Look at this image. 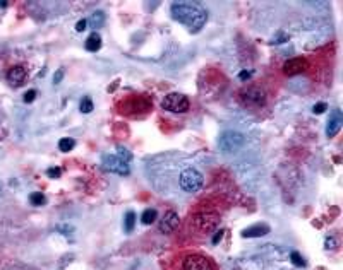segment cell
I'll use <instances>...</instances> for the list:
<instances>
[{
  "instance_id": "cell-1",
  "label": "cell",
  "mask_w": 343,
  "mask_h": 270,
  "mask_svg": "<svg viewBox=\"0 0 343 270\" xmlns=\"http://www.w3.org/2000/svg\"><path fill=\"white\" fill-rule=\"evenodd\" d=\"M172 15L175 21L182 22L191 33H198L206 24V10L194 2H173Z\"/></svg>"
},
{
  "instance_id": "cell-2",
  "label": "cell",
  "mask_w": 343,
  "mask_h": 270,
  "mask_svg": "<svg viewBox=\"0 0 343 270\" xmlns=\"http://www.w3.org/2000/svg\"><path fill=\"white\" fill-rule=\"evenodd\" d=\"M204 185V176L196 168H186L179 175V187L186 194H198Z\"/></svg>"
},
{
  "instance_id": "cell-3",
  "label": "cell",
  "mask_w": 343,
  "mask_h": 270,
  "mask_svg": "<svg viewBox=\"0 0 343 270\" xmlns=\"http://www.w3.org/2000/svg\"><path fill=\"white\" fill-rule=\"evenodd\" d=\"M151 111V101L144 96H130L120 103V113L127 117H141Z\"/></svg>"
},
{
  "instance_id": "cell-4",
  "label": "cell",
  "mask_w": 343,
  "mask_h": 270,
  "mask_svg": "<svg viewBox=\"0 0 343 270\" xmlns=\"http://www.w3.org/2000/svg\"><path fill=\"white\" fill-rule=\"evenodd\" d=\"M245 144V137L240 132H233V130H229V132H223L218 138V147L223 152H235Z\"/></svg>"
},
{
  "instance_id": "cell-5",
  "label": "cell",
  "mask_w": 343,
  "mask_h": 270,
  "mask_svg": "<svg viewBox=\"0 0 343 270\" xmlns=\"http://www.w3.org/2000/svg\"><path fill=\"white\" fill-rule=\"evenodd\" d=\"M161 106H163V110L172 111V113H186L191 106V101H189L187 96L180 94V92H170L163 98Z\"/></svg>"
},
{
  "instance_id": "cell-6",
  "label": "cell",
  "mask_w": 343,
  "mask_h": 270,
  "mask_svg": "<svg viewBox=\"0 0 343 270\" xmlns=\"http://www.w3.org/2000/svg\"><path fill=\"white\" fill-rule=\"evenodd\" d=\"M182 270H217L213 260L208 258L201 253H191V255L184 257L182 260Z\"/></svg>"
},
{
  "instance_id": "cell-7",
  "label": "cell",
  "mask_w": 343,
  "mask_h": 270,
  "mask_svg": "<svg viewBox=\"0 0 343 270\" xmlns=\"http://www.w3.org/2000/svg\"><path fill=\"white\" fill-rule=\"evenodd\" d=\"M220 224V215L215 212H199L192 217V226L201 233H210Z\"/></svg>"
},
{
  "instance_id": "cell-8",
  "label": "cell",
  "mask_w": 343,
  "mask_h": 270,
  "mask_svg": "<svg viewBox=\"0 0 343 270\" xmlns=\"http://www.w3.org/2000/svg\"><path fill=\"white\" fill-rule=\"evenodd\" d=\"M240 99L245 106H263L266 101V94L261 87L252 86L240 91Z\"/></svg>"
},
{
  "instance_id": "cell-9",
  "label": "cell",
  "mask_w": 343,
  "mask_h": 270,
  "mask_svg": "<svg viewBox=\"0 0 343 270\" xmlns=\"http://www.w3.org/2000/svg\"><path fill=\"white\" fill-rule=\"evenodd\" d=\"M103 168H105L107 171L117 173V175H120V176H127L130 173L129 164L124 163L122 159H118L117 156H105L103 157Z\"/></svg>"
},
{
  "instance_id": "cell-10",
  "label": "cell",
  "mask_w": 343,
  "mask_h": 270,
  "mask_svg": "<svg viewBox=\"0 0 343 270\" xmlns=\"http://www.w3.org/2000/svg\"><path fill=\"white\" fill-rule=\"evenodd\" d=\"M179 222L180 221H179V215H177V212L168 210V212H165V215L161 217L160 224H158V229H160L161 233L168 234V233H172V231L177 229Z\"/></svg>"
},
{
  "instance_id": "cell-11",
  "label": "cell",
  "mask_w": 343,
  "mask_h": 270,
  "mask_svg": "<svg viewBox=\"0 0 343 270\" xmlns=\"http://www.w3.org/2000/svg\"><path fill=\"white\" fill-rule=\"evenodd\" d=\"M307 67V62L302 57H295V59H290L285 62L283 65V72L285 75H299L300 72H304Z\"/></svg>"
},
{
  "instance_id": "cell-12",
  "label": "cell",
  "mask_w": 343,
  "mask_h": 270,
  "mask_svg": "<svg viewBox=\"0 0 343 270\" xmlns=\"http://www.w3.org/2000/svg\"><path fill=\"white\" fill-rule=\"evenodd\" d=\"M26 80V68L22 65H16V67L9 68L7 72V82L12 87H21Z\"/></svg>"
},
{
  "instance_id": "cell-13",
  "label": "cell",
  "mask_w": 343,
  "mask_h": 270,
  "mask_svg": "<svg viewBox=\"0 0 343 270\" xmlns=\"http://www.w3.org/2000/svg\"><path fill=\"white\" fill-rule=\"evenodd\" d=\"M342 125H343V117H342V113H340V111H333V115H331L330 122H328V125H326V134H328V137H335V135L340 132Z\"/></svg>"
},
{
  "instance_id": "cell-14",
  "label": "cell",
  "mask_w": 343,
  "mask_h": 270,
  "mask_svg": "<svg viewBox=\"0 0 343 270\" xmlns=\"http://www.w3.org/2000/svg\"><path fill=\"white\" fill-rule=\"evenodd\" d=\"M269 233V226L268 224H256L250 226L245 231H242V236L244 238H261L264 234Z\"/></svg>"
},
{
  "instance_id": "cell-15",
  "label": "cell",
  "mask_w": 343,
  "mask_h": 270,
  "mask_svg": "<svg viewBox=\"0 0 343 270\" xmlns=\"http://www.w3.org/2000/svg\"><path fill=\"white\" fill-rule=\"evenodd\" d=\"M84 46H86L88 52H98V50L102 48V38H100V34L91 33L90 38L86 40V43H84Z\"/></svg>"
},
{
  "instance_id": "cell-16",
  "label": "cell",
  "mask_w": 343,
  "mask_h": 270,
  "mask_svg": "<svg viewBox=\"0 0 343 270\" xmlns=\"http://www.w3.org/2000/svg\"><path fill=\"white\" fill-rule=\"evenodd\" d=\"M156 215H158V212L155 209H146L144 212H142V215H141V222L144 226L153 224V222L156 221Z\"/></svg>"
},
{
  "instance_id": "cell-17",
  "label": "cell",
  "mask_w": 343,
  "mask_h": 270,
  "mask_svg": "<svg viewBox=\"0 0 343 270\" xmlns=\"http://www.w3.org/2000/svg\"><path fill=\"white\" fill-rule=\"evenodd\" d=\"M76 147V140L71 137H64L59 140V149L62 150V152H69V150H72Z\"/></svg>"
},
{
  "instance_id": "cell-18",
  "label": "cell",
  "mask_w": 343,
  "mask_h": 270,
  "mask_svg": "<svg viewBox=\"0 0 343 270\" xmlns=\"http://www.w3.org/2000/svg\"><path fill=\"white\" fill-rule=\"evenodd\" d=\"M88 22H91V26H95V28H100V26H103V22H105V14H103L102 10H96Z\"/></svg>"
},
{
  "instance_id": "cell-19",
  "label": "cell",
  "mask_w": 343,
  "mask_h": 270,
  "mask_svg": "<svg viewBox=\"0 0 343 270\" xmlns=\"http://www.w3.org/2000/svg\"><path fill=\"white\" fill-rule=\"evenodd\" d=\"M134 224H136V214H134L132 210H129L125 214V219H124V227L127 233H130V231L134 229Z\"/></svg>"
},
{
  "instance_id": "cell-20",
  "label": "cell",
  "mask_w": 343,
  "mask_h": 270,
  "mask_svg": "<svg viewBox=\"0 0 343 270\" xmlns=\"http://www.w3.org/2000/svg\"><path fill=\"white\" fill-rule=\"evenodd\" d=\"M93 101H91V98H88V96H84L83 99H81V105H79V110H81V113H91L93 111Z\"/></svg>"
},
{
  "instance_id": "cell-21",
  "label": "cell",
  "mask_w": 343,
  "mask_h": 270,
  "mask_svg": "<svg viewBox=\"0 0 343 270\" xmlns=\"http://www.w3.org/2000/svg\"><path fill=\"white\" fill-rule=\"evenodd\" d=\"M29 202H31L33 205L40 207V205H43V203L47 202V199H45V195L41 194V192H33V194L29 195Z\"/></svg>"
},
{
  "instance_id": "cell-22",
  "label": "cell",
  "mask_w": 343,
  "mask_h": 270,
  "mask_svg": "<svg viewBox=\"0 0 343 270\" xmlns=\"http://www.w3.org/2000/svg\"><path fill=\"white\" fill-rule=\"evenodd\" d=\"M117 157L127 164H129V161H132V154H130V150H127L125 147H117Z\"/></svg>"
},
{
  "instance_id": "cell-23",
  "label": "cell",
  "mask_w": 343,
  "mask_h": 270,
  "mask_svg": "<svg viewBox=\"0 0 343 270\" xmlns=\"http://www.w3.org/2000/svg\"><path fill=\"white\" fill-rule=\"evenodd\" d=\"M290 260H292V264H294L295 267H304V265H306V262H304V258H302V255H300L299 252H292L290 253Z\"/></svg>"
},
{
  "instance_id": "cell-24",
  "label": "cell",
  "mask_w": 343,
  "mask_h": 270,
  "mask_svg": "<svg viewBox=\"0 0 343 270\" xmlns=\"http://www.w3.org/2000/svg\"><path fill=\"white\" fill-rule=\"evenodd\" d=\"M326 250H337L338 248V243H337V238H333V236H330V238H326Z\"/></svg>"
},
{
  "instance_id": "cell-25",
  "label": "cell",
  "mask_w": 343,
  "mask_h": 270,
  "mask_svg": "<svg viewBox=\"0 0 343 270\" xmlns=\"http://www.w3.org/2000/svg\"><path fill=\"white\" fill-rule=\"evenodd\" d=\"M326 110H328V105H326V103H318V105H314V108H312V111H314L316 115L325 113Z\"/></svg>"
},
{
  "instance_id": "cell-26",
  "label": "cell",
  "mask_w": 343,
  "mask_h": 270,
  "mask_svg": "<svg viewBox=\"0 0 343 270\" xmlns=\"http://www.w3.org/2000/svg\"><path fill=\"white\" fill-rule=\"evenodd\" d=\"M34 98H36V91L34 89H29L28 92H26L24 96H22V99H24V103H33Z\"/></svg>"
},
{
  "instance_id": "cell-27",
  "label": "cell",
  "mask_w": 343,
  "mask_h": 270,
  "mask_svg": "<svg viewBox=\"0 0 343 270\" xmlns=\"http://www.w3.org/2000/svg\"><path fill=\"white\" fill-rule=\"evenodd\" d=\"M47 175L50 176V178H59V176L62 175V169H60V168H50L47 171Z\"/></svg>"
},
{
  "instance_id": "cell-28",
  "label": "cell",
  "mask_w": 343,
  "mask_h": 270,
  "mask_svg": "<svg viewBox=\"0 0 343 270\" xmlns=\"http://www.w3.org/2000/svg\"><path fill=\"white\" fill-rule=\"evenodd\" d=\"M285 41H288V34L287 33H278L275 38V43H285Z\"/></svg>"
},
{
  "instance_id": "cell-29",
  "label": "cell",
  "mask_w": 343,
  "mask_h": 270,
  "mask_svg": "<svg viewBox=\"0 0 343 270\" xmlns=\"http://www.w3.org/2000/svg\"><path fill=\"white\" fill-rule=\"evenodd\" d=\"M62 77H64V68H59L55 72V75H53V84H59L62 80Z\"/></svg>"
},
{
  "instance_id": "cell-30",
  "label": "cell",
  "mask_w": 343,
  "mask_h": 270,
  "mask_svg": "<svg viewBox=\"0 0 343 270\" xmlns=\"http://www.w3.org/2000/svg\"><path fill=\"white\" fill-rule=\"evenodd\" d=\"M86 28H88L86 19H81V21H78V24H76V31H79V33H81V31H84Z\"/></svg>"
},
{
  "instance_id": "cell-31",
  "label": "cell",
  "mask_w": 343,
  "mask_h": 270,
  "mask_svg": "<svg viewBox=\"0 0 343 270\" xmlns=\"http://www.w3.org/2000/svg\"><path fill=\"white\" fill-rule=\"evenodd\" d=\"M222 238H223V229H220L218 233L213 236V245H218V243L222 241Z\"/></svg>"
},
{
  "instance_id": "cell-32",
  "label": "cell",
  "mask_w": 343,
  "mask_h": 270,
  "mask_svg": "<svg viewBox=\"0 0 343 270\" xmlns=\"http://www.w3.org/2000/svg\"><path fill=\"white\" fill-rule=\"evenodd\" d=\"M238 77H240L242 80H247L249 77H250V72H247V70H242L240 74H238Z\"/></svg>"
}]
</instances>
